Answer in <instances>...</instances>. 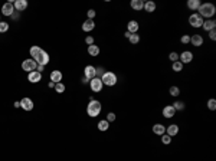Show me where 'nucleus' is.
Listing matches in <instances>:
<instances>
[{"label": "nucleus", "instance_id": "1", "mask_svg": "<svg viewBox=\"0 0 216 161\" xmlns=\"http://www.w3.org/2000/svg\"><path fill=\"white\" fill-rule=\"evenodd\" d=\"M216 13V7L215 5H212V3H202L200 5V7L197 9V14L200 16V17H203V19H212L213 16H215Z\"/></svg>", "mask_w": 216, "mask_h": 161}, {"label": "nucleus", "instance_id": "2", "mask_svg": "<svg viewBox=\"0 0 216 161\" xmlns=\"http://www.w3.org/2000/svg\"><path fill=\"white\" fill-rule=\"evenodd\" d=\"M99 112H101V102L97 99L89 101L88 107H87V114H88L91 118H95V117L99 115Z\"/></svg>", "mask_w": 216, "mask_h": 161}, {"label": "nucleus", "instance_id": "3", "mask_svg": "<svg viewBox=\"0 0 216 161\" xmlns=\"http://www.w3.org/2000/svg\"><path fill=\"white\" fill-rule=\"evenodd\" d=\"M101 80H102L104 85L114 86L115 84H117V75H115L114 72H111V71H105V73L101 76Z\"/></svg>", "mask_w": 216, "mask_h": 161}, {"label": "nucleus", "instance_id": "4", "mask_svg": "<svg viewBox=\"0 0 216 161\" xmlns=\"http://www.w3.org/2000/svg\"><path fill=\"white\" fill-rule=\"evenodd\" d=\"M203 17H200L197 13H193L189 16V23H190V26L192 28H202V24H203Z\"/></svg>", "mask_w": 216, "mask_h": 161}, {"label": "nucleus", "instance_id": "5", "mask_svg": "<svg viewBox=\"0 0 216 161\" xmlns=\"http://www.w3.org/2000/svg\"><path fill=\"white\" fill-rule=\"evenodd\" d=\"M102 80H101V78H92V79L89 80V88H91V91L92 92H101L102 91Z\"/></svg>", "mask_w": 216, "mask_h": 161}, {"label": "nucleus", "instance_id": "6", "mask_svg": "<svg viewBox=\"0 0 216 161\" xmlns=\"http://www.w3.org/2000/svg\"><path fill=\"white\" fill-rule=\"evenodd\" d=\"M36 66H38V63L33 61V59H26V61L22 62V69H23L25 72H28V73L36 71Z\"/></svg>", "mask_w": 216, "mask_h": 161}, {"label": "nucleus", "instance_id": "7", "mask_svg": "<svg viewBox=\"0 0 216 161\" xmlns=\"http://www.w3.org/2000/svg\"><path fill=\"white\" fill-rule=\"evenodd\" d=\"M49 59H51V58H49V53L45 52V51H42V53H40V55H39V56L36 58V59H35V62H36L38 65L46 66L48 63H49Z\"/></svg>", "mask_w": 216, "mask_h": 161}, {"label": "nucleus", "instance_id": "8", "mask_svg": "<svg viewBox=\"0 0 216 161\" xmlns=\"http://www.w3.org/2000/svg\"><path fill=\"white\" fill-rule=\"evenodd\" d=\"M179 61L182 62L183 65L190 63V62L193 61V53L190 52V51H184V52H182L180 55H179Z\"/></svg>", "mask_w": 216, "mask_h": 161}, {"label": "nucleus", "instance_id": "9", "mask_svg": "<svg viewBox=\"0 0 216 161\" xmlns=\"http://www.w3.org/2000/svg\"><path fill=\"white\" fill-rule=\"evenodd\" d=\"M33 107H35V104H33V101L30 99V98H22L20 99V108L25 109V111H32Z\"/></svg>", "mask_w": 216, "mask_h": 161}, {"label": "nucleus", "instance_id": "10", "mask_svg": "<svg viewBox=\"0 0 216 161\" xmlns=\"http://www.w3.org/2000/svg\"><path fill=\"white\" fill-rule=\"evenodd\" d=\"M161 114H163V117L167 119L173 118L174 115H176V109L173 108V105H166L164 108H163V111H161Z\"/></svg>", "mask_w": 216, "mask_h": 161}, {"label": "nucleus", "instance_id": "11", "mask_svg": "<svg viewBox=\"0 0 216 161\" xmlns=\"http://www.w3.org/2000/svg\"><path fill=\"white\" fill-rule=\"evenodd\" d=\"M28 80L30 82V84H38V82L42 80V73L38 72V71L30 72V73H28Z\"/></svg>", "mask_w": 216, "mask_h": 161}, {"label": "nucleus", "instance_id": "12", "mask_svg": "<svg viewBox=\"0 0 216 161\" xmlns=\"http://www.w3.org/2000/svg\"><path fill=\"white\" fill-rule=\"evenodd\" d=\"M2 13L5 14V16H12L14 13V6L12 2L9 3H5V5L2 6Z\"/></svg>", "mask_w": 216, "mask_h": 161}, {"label": "nucleus", "instance_id": "13", "mask_svg": "<svg viewBox=\"0 0 216 161\" xmlns=\"http://www.w3.org/2000/svg\"><path fill=\"white\" fill-rule=\"evenodd\" d=\"M13 6L16 12H23L28 9V0H16L13 2Z\"/></svg>", "mask_w": 216, "mask_h": 161}, {"label": "nucleus", "instance_id": "14", "mask_svg": "<svg viewBox=\"0 0 216 161\" xmlns=\"http://www.w3.org/2000/svg\"><path fill=\"white\" fill-rule=\"evenodd\" d=\"M166 134L170 135L172 138L176 137V135L179 134V125L177 124H170L169 127H166Z\"/></svg>", "mask_w": 216, "mask_h": 161}, {"label": "nucleus", "instance_id": "15", "mask_svg": "<svg viewBox=\"0 0 216 161\" xmlns=\"http://www.w3.org/2000/svg\"><path fill=\"white\" fill-rule=\"evenodd\" d=\"M216 28V22L213 19H206L203 20V24H202V29L203 30H206V32H210L213 29Z\"/></svg>", "mask_w": 216, "mask_h": 161}, {"label": "nucleus", "instance_id": "16", "mask_svg": "<svg viewBox=\"0 0 216 161\" xmlns=\"http://www.w3.org/2000/svg\"><path fill=\"white\" fill-rule=\"evenodd\" d=\"M138 28H140V24L137 20H130L127 23V32L130 33H138Z\"/></svg>", "mask_w": 216, "mask_h": 161}, {"label": "nucleus", "instance_id": "17", "mask_svg": "<svg viewBox=\"0 0 216 161\" xmlns=\"http://www.w3.org/2000/svg\"><path fill=\"white\" fill-rule=\"evenodd\" d=\"M62 78H64V75H62L61 71L55 69V71L51 72V82H53V84H59L62 80Z\"/></svg>", "mask_w": 216, "mask_h": 161}, {"label": "nucleus", "instance_id": "18", "mask_svg": "<svg viewBox=\"0 0 216 161\" xmlns=\"http://www.w3.org/2000/svg\"><path fill=\"white\" fill-rule=\"evenodd\" d=\"M190 43H192L195 47H200L203 45L202 35H193V36H190Z\"/></svg>", "mask_w": 216, "mask_h": 161}, {"label": "nucleus", "instance_id": "19", "mask_svg": "<svg viewBox=\"0 0 216 161\" xmlns=\"http://www.w3.org/2000/svg\"><path fill=\"white\" fill-rule=\"evenodd\" d=\"M84 76L88 78L89 80L92 79V78H95V68L92 66V65H87L84 69Z\"/></svg>", "mask_w": 216, "mask_h": 161}, {"label": "nucleus", "instance_id": "20", "mask_svg": "<svg viewBox=\"0 0 216 161\" xmlns=\"http://www.w3.org/2000/svg\"><path fill=\"white\" fill-rule=\"evenodd\" d=\"M94 28H95V22L91 19H87L82 23V30L84 32H91V30H94Z\"/></svg>", "mask_w": 216, "mask_h": 161}, {"label": "nucleus", "instance_id": "21", "mask_svg": "<svg viewBox=\"0 0 216 161\" xmlns=\"http://www.w3.org/2000/svg\"><path fill=\"white\" fill-rule=\"evenodd\" d=\"M153 133L156 134V135H163V134H166V127L163 125V124H154L153 125Z\"/></svg>", "mask_w": 216, "mask_h": 161}, {"label": "nucleus", "instance_id": "22", "mask_svg": "<svg viewBox=\"0 0 216 161\" xmlns=\"http://www.w3.org/2000/svg\"><path fill=\"white\" fill-rule=\"evenodd\" d=\"M130 6H131L133 10L140 12V10H143V7H144V2H143V0H131Z\"/></svg>", "mask_w": 216, "mask_h": 161}, {"label": "nucleus", "instance_id": "23", "mask_svg": "<svg viewBox=\"0 0 216 161\" xmlns=\"http://www.w3.org/2000/svg\"><path fill=\"white\" fill-rule=\"evenodd\" d=\"M42 47H39V46H32L30 47V51H29V53H30V56L33 58V61H35V59H36V58L39 56V55H40V53H42Z\"/></svg>", "mask_w": 216, "mask_h": 161}, {"label": "nucleus", "instance_id": "24", "mask_svg": "<svg viewBox=\"0 0 216 161\" xmlns=\"http://www.w3.org/2000/svg\"><path fill=\"white\" fill-rule=\"evenodd\" d=\"M143 9L146 10L147 13H153L156 10V3L154 2H151V0H148V2H144V7Z\"/></svg>", "mask_w": 216, "mask_h": 161}, {"label": "nucleus", "instance_id": "25", "mask_svg": "<svg viewBox=\"0 0 216 161\" xmlns=\"http://www.w3.org/2000/svg\"><path fill=\"white\" fill-rule=\"evenodd\" d=\"M200 5H202L200 0H189L187 2V7L190 10H197L199 7H200Z\"/></svg>", "mask_w": 216, "mask_h": 161}, {"label": "nucleus", "instance_id": "26", "mask_svg": "<svg viewBox=\"0 0 216 161\" xmlns=\"http://www.w3.org/2000/svg\"><path fill=\"white\" fill-rule=\"evenodd\" d=\"M88 53L91 55V56H98L99 55V47L97 46V45H91V46H88Z\"/></svg>", "mask_w": 216, "mask_h": 161}, {"label": "nucleus", "instance_id": "27", "mask_svg": "<svg viewBox=\"0 0 216 161\" xmlns=\"http://www.w3.org/2000/svg\"><path fill=\"white\" fill-rule=\"evenodd\" d=\"M183 66L184 65L180 61H176V62L172 63V69H173V72H182L183 71Z\"/></svg>", "mask_w": 216, "mask_h": 161}, {"label": "nucleus", "instance_id": "28", "mask_svg": "<svg viewBox=\"0 0 216 161\" xmlns=\"http://www.w3.org/2000/svg\"><path fill=\"white\" fill-rule=\"evenodd\" d=\"M108 128H110V122H108L107 119H101L98 122V129L99 131H107Z\"/></svg>", "mask_w": 216, "mask_h": 161}, {"label": "nucleus", "instance_id": "29", "mask_svg": "<svg viewBox=\"0 0 216 161\" xmlns=\"http://www.w3.org/2000/svg\"><path fill=\"white\" fill-rule=\"evenodd\" d=\"M173 108L176 109V111H183V109L186 108V104H184L183 101H176L173 104Z\"/></svg>", "mask_w": 216, "mask_h": 161}, {"label": "nucleus", "instance_id": "30", "mask_svg": "<svg viewBox=\"0 0 216 161\" xmlns=\"http://www.w3.org/2000/svg\"><path fill=\"white\" fill-rule=\"evenodd\" d=\"M140 35L138 33H131V36H130V38H128V40H130V43H131V45H137V43L140 42Z\"/></svg>", "mask_w": 216, "mask_h": 161}, {"label": "nucleus", "instance_id": "31", "mask_svg": "<svg viewBox=\"0 0 216 161\" xmlns=\"http://www.w3.org/2000/svg\"><path fill=\"white\" fill-rule=\"evenodd\" d=\"M169 94L172 95V96H179L180 95V89H179V86H170V89H169Z\"/></svg>", "mask_w": 216, "mask_h": 161}, {"label": "nucleus", "instance_id": "32", "mask_svg": "<svg viewBox=\"0 0 216 161\" xmlns=\"http://www.w3.org/2000/svg\"><path fill=\"white\" fill-rule=\"evenodd\" d=\"M66 89V86L62 84V82H59V84H55V91H56L58 94H64Z\"/></svg>", "mask_w": 216, "mask_h": 161}, {"label": "nucleus", "instance_id": "33", "mask_svg": "<svg viewBox=\"0 0 216 161\" xmlns=\"http://www.w3.org/2000/svg\"><path fill=\"white\" fill-rule=\"evenodd\" d=\"M207 109H209V111H215L216 109V99L215 98H210V99L207 101Z\"/></svg>", "mask_w": 216, "mask_h": 161}, {"label": "nucleus", "instance_id": "34", "mask_svg": "<svg viewBox=\"0 0 216 161\" xmlns=\"http://www.w3.org/2000/svg\"><path fill=\"white\" fill-rule=\"evenodd\" d=\"M161 142H163L164 145H169L170 142H172V137L167 135V134H163V135H161Z\"/></svg>", "mask_w": 216, "mask_h": 161}, {"label": "nucleus", "instance_id": "35", "mask_svg": "<svg viewBox=\"0 0 216 161\" xmlns=\"http://www.w3.org/2000/svg\"><path fill=\"white\" fill-rule=\"evenodd\" d=\"M9 30V23L7 22H0V33H5Z\"/></svg>", "mask_w": 216, "mask_h": 161}, {"label": "nucleus", "instance_id": "36", "mask_svg": "<svg viewBox=\"0 0 216 161\" xmlns=\"http://www.w3.org/2000/svg\"><path fill=\"white\" fill-rule=\"evenodd\" d=\"M104 73H105L104 68H95V78H101Z\"/></svg>", "mask_w": 216, "mask_h": 161}, {"label": "nucleus", "instance_id": "37", "mask_svg": "<svg viewBox=\"0 0 216 161\" xmlns=\"http://www.w3.org/2000/svg\"><path fill=\"white\" fill-rule=\"evenodd\" d=\"M169 59L172 61V63H173V62H176V61H179V53L170 52V53H169Z\"/></svg>", "mask_w": 216, "mask_h": 161}, {"label": "nucleus", "instance_id": "38", "mask_svg": "<svg viewBox=\"0 0 216 161\" xmlns=\"http://www.w3.org/2000/svg\"><path fill=\"white\" fill-rule=\"evenodd\" d=\"M180 42L183 43V45H187V43H190V36H189V35H183V36L180 38Z\"/></svg>", "mask_w": 216, "mask_h": 161}, {"label": "nucleus", "instance_id": "39", "mask_svg": "<svg viewBox=\"0 0 216 161\" xmlns=\"http://www.w3.org/2000/svg\"><path fill=\"white\" fill-rule=\"evenodd\" d=\"M115 118H117V115L114 114V112H108V115H107V121H108V122L115 121Z\"/></svg>", "mask_w": 216, "mask_h": 161}, {"label": "nucleus", "instance_id": "40", "mask_svg": "<svg viewBox=\"0 0 216 161\" xmlns=\"http://www.w3.org/2000/svg\"><path fill=\"white\" fill-rule=\"evenodd\" d=\"M85 43H87L88 46L94 45V38H92V36H87V38H85Z\"/></svg>", "mask_w": 216, "mask_h": 161}, {"label": "nucleus", "instance_id": "41", "mask_svg": "<svg viewBox=\"0 0 216 161\" xmlns=\"http://www.w3.org/2000/svg\"><path fill=\"white\" fill-rule=\"evenodd\" d=\"M95 10L94 9H91V10H88V19H91V20H94V17H95Z\"/></svg>", "mask_w": 216, "mask_h": 161}, {"label": "nucleus", "instance_id": "42", "mask_svg": "<svg viewBox=\"0 0 216 161\" xmlns=\"http://www.w3.org/2000/svg\"><path fill=\"white\" fill-rule=\"evenodd\" d=\"M209 33V38L212 39V40H216V30L213 29V30H210V32H207Z\"/></svg>", "mask_w": 216, "mask_h": 161}, {"label": "nucleus", "instance_id": "43", "mask_svg": "<svg viewBox=\"0 0 216 161\" xmlns=\"http://www.w3.org/2000/svg\"><path fill=\"white\" fill-rule=\"evenodd\" d=\"M36 71H38V72H40V73H42V72L45 71V66H42V65H38V66H36Z\"/></svg>", "mask_w": 216, "mask_h": 161}, {"label": "nucleus", "instance_id": "44", "mask_svg": "<svg viewBox=\"0 0 216 161\" xmlns=\"http://www.w3.org/2000/svg\"><path fill=\"white\" fill-rule=\"evenodd\" d=\"M81 82H82V84H89V79H88V78H85V76H82Z\"/></svg>", "mask_w": 216, "mask_h": 161}, {"label": "nucleus", "instance_id": "45", "mask_svg": "<svg viewBox=\"0 0 216 161\" xmlns=\"http://www.w3.org/2000/svg\"><path fill=\"white\" fill-rule=\"evenodd\" d=\"M14 108H20V101H16V102H14Z\"/></svg>", "mask_w": 216, "mask_h": 161}, {"label": "nucleus", "instance_id": "46", "mask_svg": "<svg viewBox=\"0 0 216 161\" xmlns=\"http://www.w3.org/2000/svg\"><path fill=\"white\" fill-rule=\"evenodd\" d=\"M48 86H49V88H55V84H53V82H49V84H48Z\"/></svg>", "mask_w": 216, "mask_h": 161}, {"label": "nucleus", "instance_id": "47", "mask_svg": "<svg viewBox=\"0 0 216 161\" xmlns=\"http://www.w3.org/2000/svg\"><path fill=\"white\" fill-rule=\"evenodd\" d=\"M124 36H125V38H130V36H131V33H130V32H125V33H124Z\"/></svg>", "mask_w": 216, "mask_h": 161}]
</instances>
